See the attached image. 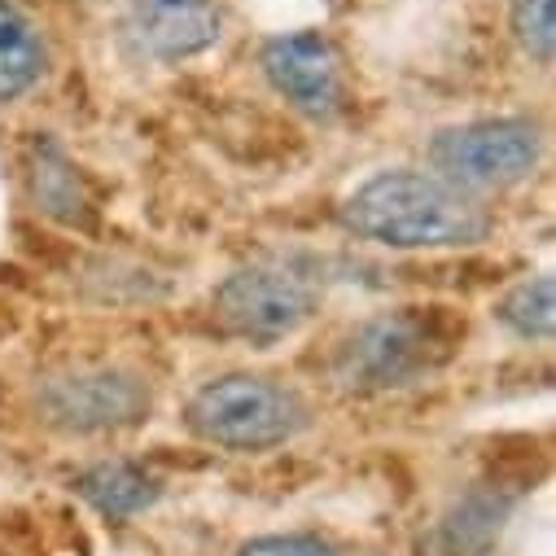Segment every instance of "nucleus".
<instances>
[{
    "mask_svg": "<svg viewBox=\"0 0 556 556\" xmlns=\"http://www.w3.org/2000/svg\"><path fill=\"white\" fill-rule=\"evenodd\" d=\"M342 224L390 250H456L491 237L486 206L434 172H381L364 180L346 198Z\"/></svg>",
    "mask_w": 556,
    "mask_h": 556,
    "instance_id": "f257e3e1",
    "label": "nucleus"
},
{
    "mask_svg": "<svg viewBox=\"0 0 556 556\" xmlns=\"http://www.w3.org/2000/svg\"><path fill=\"white\" fill-rule=\"evenodd\" d=\"M189 430L224 452H271L299 439L312 421L307 399L271 377L254 372H228L206 381L185 412Z\"/></svg>",
    "mask_w": 556,
    "mask_h": 556,
    "instance_id": "f03ea898",
    "label": "nucleus"
},
{
    "mask_svg": "<svg viewBox=\"0 0 556 556\" xmlns=\"http://www.w3.org/2000/svg\"><path fill=\"white\" fill-rule=\"evenodd\" d=\"M456 333L439 316L421 312H394L364 320L333 355V381L355 394H386L407 390L416 381L434 377L447 359Z\"/></svg>",
    "mask_w": 556,
    "mask_h": 556,
    "instance_id": "7ed1b4c3",
    "label": "nucleus"
},
{
    "mask_svg": "<svg viewBox=\"0 0 556 556\" xmlns=\"http://www.w3.org/2000/svg\"><path fill=\"white\" fill-rule=\"evenodd\" d=\"M211 307H215L219 329L232 338L281 342L316 316L320 290L307 271L290 263H250L215 290Z\"/></svg>",
    "mask_w": 556,
    "mask_h": 556,
    "instance_id": "20e7f679",
    "label": "nucleus"
},
{
    "mask_svg": "<svg viewBox=\"0 0 556 556\" xmlns=\"http://www.w3.org/2000/svg\"><path fill=\"white\" fill-rule=\"evenodd\" d=\"M539 127L526 118H478L447 127L430 141L434 176L452 180L456 189H504L526 180L539 167Z\"/></svg>",
    "mask_w": 556,
    "mask_h": 556,
    "instance_id": "39448f33",
    "label": "nucleus"
},
{
    "mask_svg": "<svg viewBox=\"0 0 556 556\" xmlns=\"http://www.w3.org/2000/svg\"><path fill=\"white\" fill-rule=\"evenodd\" d=\"M150 407V386L123 368H71L36 386V412L62 434L131 430L146 421Z\"/></svg>",
    "mask_w": 556,
    "mask_h": 556,
    "instance_id": "423d86ee",
    "label": "nucleus"
},
{
    "mask_svg": "<svg viewBox=\"0 0 556 556\" xmlns=\"http://www.w3.org/2000/svg\"><path fill=\"white\" fill-rule=\"evenodd\" d=\"M263 75L299 114L307 118H338L346 110V66L329 36L320 31H290L263 45Z\"/></svg>",
    "mask_w": 556,
    "mask_h": 556,
    "instance_id": "0eeeda50",
    "label": "nucleus"
},
{
    "mask_svg": "<svg viewBox=\"0 0 556 556\" xmlns=\"http://www.w3.org/2000/svg\"><path fill=\"white\" fill-rule=\"evenodd\" d=\"M219 5L215 0H131L127 31L150 58L185 62L206 53L219 40Z\"/></svg>",
    "mask_w": 556,
    "mask_h": 556,
    "instance_id": "6e6552de",
    "label": "nucleus"
},
{
    "mask_svg": "<svg viewBox=\"0 0 556 556\" xmlns=\"http://www.w3.org/2000/svg\"><path fill=\"white\" fill-rule=\"evenodd\" d=\"M75 491L110 521H127L136 513H146L159 504L163 486L154 473H146L141 465H131V460H101L92 469H84L75 478Z\"/></svg>",
    "mask_w": 556,
    "mask_h": 556,
    "instance_id": "1a4fd4ad",
    "label": "nucleus"
},
{
    "mask_svg": "<svg viewBox=\"0 0 556 556\" xmlns=\"http://www.w3.org/2000/svg\"><path fill=\"white\" fill-rule=\"evenodd\" d=\"M45 75V45L23 10L0 0V101L23 97Z\"/></svg>",
    "mask_w": 556,
    "mask_h": 556,
    "instance_id": "9d476101",
    "label": "nucleus"
},
{
    "mask_svg": "<svg viewBox=\"0 0 556 556\" xmlns=\"http://www.w3.org/2000/svg\"><path fill=\"white\" fill-rule=\"evenodd\" d=\"M508 504L500 495L473 491L469 500L456 504V513L443 521V547L447 556H486L504 530Z\"/></svg>",
    "mask_w": 556,
    "mask_h": 556,
    "instance_id": "9b49d317",
    "label": "nucleus"
},
{
    "mask_svg": "<svg viewBox=\"0 0 556 556\" xmlns=\"http://www.w3.org/2000/svg\"><path fill=\"white\" fill-rule=\"evenodd\" d=\"M495 320L526 342H547L556 329V281L552 276H530V281L513 286L495 303Z\"/></svg>",
    "mask_w": 556,
    "mask_h": 556,
    "instance_id": "f8f14e48",
    "label": "nucleus"
},
{
    "mask_svg": "<svg viewBox=\"0 0 556 556\" xmlns=\"http://www.w3.org/2000/svg\"><path fill=\"white\" fill-rule=\"evenodd\" d=\"M31 180H36V198H40V206H45L49 215H58V219H66V224L84 219V211H88V193H84L75 167H71L58 150H40V159H36V176H31Z\"/></svg>",
    "mask_w": 556,
    "mask_h": 556,
    "instance_id": "ddd939ff",
    "label": "nucleus"
},
{
    "mask_svg": "<svg viewBox=\"0 0 556 556\" xmlns=\"http://www.w3.org/2000/svg\"><path fill=\"white\" fill-rule=\"evenodd\" d=\"M556 0H513L508 5V27L521 53L539 66H552L556 58Z\"/></svg>",
    "mask_w": 556,
    "mask_h": 556,
    "instance_id": "4468645a",
    "label": "nucleus"
},
{
    "mask_svg": "<svg viewBox=\"0 0 556 556\" xmlns=\"http://www.w3.org/2000/svg\"><path fill=\"white\" fill-rule=\"evenodd\" d=\"M237 556H333V547L320 534H263L250 539Z\"/></svg>",
    "mask_w": 556,
    "mask_h": 556,
    "instance_id": "2eb2a0df",
    "label": "nucleus"
}]
</instances>
